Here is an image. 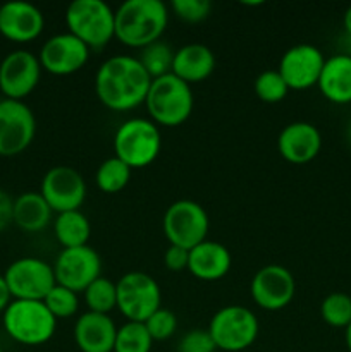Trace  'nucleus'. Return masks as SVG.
<instances>
[{
	"mask_svg": "<svg viewBox=\"0 0 351 352\" xmlns=\"http://www.w3.org/2000/svg\"><path fill=\"white\" fill-rule=\"evenodd\" d=\"M83 294L88 311L109 315L114 308H117V285L109 278L98 277L86 287Z\"/></svg>",
	"mask_w": 351,
	"mask_h": 352,
	"instance_id": "28",
	"label": "nucleus"
},
{
	"mask_svg": "<svg viewBox=\"0 0 351 352\" xmlns=\"http://www.w3.org/2000/svg\"><path fill=\"white\" fill-rule=\"evenodd\" d=\"M117 309L127 322L145 323L162 308L157 280L145 272H127L117 282Z\"/></svg>",
	"mask_w": 351,
	"mask_h": 352,
	"instance_id": "8",
	"label": "nucleus"
},
{
	"mask_svg": "<svg viewBox=\"0 0 351 352\" xmlns=\"http://www.w3.org/2000/svg\"><path fill=\"white\" fill-rule=\"evenodd\" d=\"M320 316L334 329H346L351 323V296L344 292H332L323 298L320 305Z\"/></svg>",
	"mask_w": 351,
	"mask_h": 352,
	"instance_id": "30",
	"label": "nucleus"
},
{
	"mask_svg": "<svg viewBox=\"0 0 351 352\" xmlns=\"http://www.w3.org/2000/svg\"><path fill=\"white\" fill-rule=\"evenodd\" d=\"M40 195L57 215L72 212L85 203L86 182L76 168L57 165L45 174Z\"/></svg>",
	"mask_w": 351,
	"mask_h": 352,
	"instance_id": "13",
	"label": "nucleus"
},
{
	"mask_svg": "<svg viewBox=\"0 0 351 352\" xmlns=\"http://www.w3.org/2000/svg\"><path fill=\"white\" fill-rule=\"evenodd\" d=\"M117 325L109 315L86 311L74 323V342L81 352H114Z\"/></svg>",
	"mask_w": 351,
	"mask_h": 352,
	"instance_id": "20",
	"label": "nucleus"
},
{
	"mask_svg": "<svg viewBox=\"0 0 351 352\" xmlns=\"http://www.w3.org/2000/svg\"><path fill=\"white\" fill-rule=\"evenodd\" d=\"M322 148L320 131L310 122H291L277 138V150L286 162L303 165L312 162Z\"/></svg>",
	"mask_w": 351,
	"mask_h": 352,
	"instance_id": "19",
	"label": "nucleus"
},
{
	"mask_svg": "<svg viewBox=\"0 0 351 352\" xmlns=\"http://www.w3.org/2000/svg\"><path fill=\"white\" fill-rule=\"evenodd\" d=\"M162 150L160 129L150 119L134 117L117 127L114 134V157L131 168H145L157 160Z\"/></svg>",
	"mask_w": 351,
	"mask_h": 352,
	"instance_id": "6",
	"label": "nucleus"
},
{
	"mask_svg": "<svg viewBox=\"0 0 351 352\" xmlns=\"http://www.w3.org/2000/svg\"><path fill=\"white\" fill-rule=\"evenodd\" d=\"M150 85V74L131 55L109 57L95 76L96 96L114 112H129L145 103Z\"/></svg>",
	"mask_w": 351,
	"mask_h": 352,
	"instance_id": "1",
	"label": "nucleus"
},
{
	"mask_svg": "<svg viewBox=\"0 0 351 352\" xmlns=\"http://www.w3.org/2000/svg\"><path fill=\"white\" fill-rule=\"evenodd\" d=\"M344 340H346L348 351L351 352V323L346 327V329H344Z\"/></svg>",
	"mask_w": 351,
	"mask_h": 352,
	"instance_id": "40",
	"label": "nucleus"
},
{
	"mask_svg": "<svg viewBox=\"0 0 351 352\" xmlns=\"http://www.w3.org/2000/svg\"><path fill=\"white\" fill-rule=\"evenodd\" d=\"M14 223V199L3 189H0V232Z\"/></svg>",
	"mask_w": 351,
	"mask_h": 352,
	"instance_id": "37",
	"label": "nucleus"
},
{
	"mask_svg": "<svg viewBox=\"0 0 351 352\" xmlns=\"http://www.w3.org/2000/svg\"><path fill=\"white\" fill-rule=\"evenodd\" d=\"M88 58L89 48L69 31L48 38L38 55L41 69L54 76L74 74L85 67Z\"/></svg>",
	"mask_w": 351,
	"mask_h": 352,
	"instance_id": "16",
	"label": "nucleus"
},
{
	"mask_svg": "<svg viewBox=\"0 0 351 352\" xmlns=\"http://www.w3.org/2000/svg\"><path fill=\"white\" fill-rule=\"evenodd\" d=\"M52 267L57 284L78 294L85 292L92 282L102 277V260L89 246L62 250Z\"/></svg>",
	"mask_w": 351,
	"mask_h": 352,
	"instance_id": "12",
	"label": "nucleus"
},
{
	"mask_svg": "<svg viewBox=\"0 0 351 352\" xmlns=\"http://www.w3.org/2000/svg\"><path fill=\"white\" fill-rule=\"evenodd\" d=\"M150 120L162 127H178L189 119L195 105L191 86L172 72L151 79L145 100Z\"/></svg>",
	"mask_w": 351,
	"mask_h": 352,
	"instance_id": "3",
	"label": "nucleus"
},
{
	"mask_svg": "<svg viewBox=\"0 0 351 352\" xmlns=\"http://www.w3.org/2000/svg\"><path fill=\"white\" fill-rule=\"evenodd\" d=\"M131 172H133V168L127 167L123 160H119L117 157H110L103 160L96 170V186L102 192L116 195L126 188L131 179Z\"/></svg>",
	"mask_w": 351,
	"mask_h": 352,
	"instance_id": "26",
	"label": "nucleus"
},
{
	"mask_svg": "<svg viewBox=\"0 0 351 352\" xmlns=\"http://www.w3.org/2000/svg\"><path fill=\"white\" fill-rule=\"evenodd\" d=\"M153 339L148 333L145 323L126 322L117 327L114 352H150Z\"/></svg>",
	"mask_w": 351,
	"mask_h": 352,
	"instance_id": "27",
	"label": "nucleus"
},
{
	"mask_svg": "<svg viewBox=\"0 0 351 352\" xmlns=\"http://www.w3.org/2000/svg\"><path fill=\"white\" fill-rule=\"evenodd\" d=\"M3 278L12 299L21 301H43L57 285L54 267L48 261L33 256L12 261L7 267Z\"/></svg>",
	"mask_w": 351,
	"mask_h": 352,
	"instance_id": "10",
	"label": "nucleus"
},
{
	"mask_svg": "<svg viewBox=\"0 0 351 352\" xmlns=\"http://www.w3.org/2000/svg\"><path fill=\"white\" fill-rule=\"evenodd\" d=\"M45 28V17L36 6L14 0L0 6V34L14 43L36 40Z\"/></svg>",
	"mask_w": 351,
	"mask_h": 352,
	"instance_id": "18",
	"label": "nucleus"
},
{
	"mask_svg": "<svg viewBox=\"0 0 351 352\" xmlns=\"http://www.w3.org/2000/svg\"><path fill=\"white\" fill-rule=\"evenodd\" d=\"M162 227L171 246L191 251L200 243L206 241L210 222L205 208L200 203L179 199L165 210Z\"/></svg>",
	"mask_w": 351,
	"mask_h": 352,
	"instance_id": "9",
	"label": "nucleus"
},
{
	"mask_svg": "<svg viewBox=\"0 0 351 352\" xmlns=\"http://www.w3.org/2000/svg\"><path fill=\"white\" fill-rule=\"evenodd\" d=\"M171 6L179 19L191 24L206 19L212 9V3L209 0H174Z\"/></svg>",
	"mask_w": 351,
	"mask_h": 352,
	"instance_id": "34",
	"label": "nucleus"
},
{
	"mask_svg": "<svg viewBox=\"0 0 351 352\" xmlns=\"http://www.w3.org/2000/svg\"><path fill=\"white\" fill-rule=\"evenodd\" d=\"M40 60L28 50H14L0 64V91L9 100L23 102L34 91L41 78Z\"/></svg>",
	"mask_w": 351,
	"mask_h": 352,
	"instance_id": "14",
	"label": "nucleus"
},
{
	"mask_svg": "<svg viewBox=\"0 0 351 352\" xmlns=\"http://www.w3.org/2000/svg\"><path fill=\"white\" fill-rule=\"evenodd\" d=\"M52 213L40 192L28 191L14 199V223L24 232H41L50 223Z\"/></svg>",
	"mask_w": 351,
	"mask_h": 352,
	"instance_id": "24",
	"label": "nucleus"
},
{
	"mask_svg": "<svg viewBox=\"0 0 351 352\" xmlns=\"http://www.w3.org/2000/svg\"><path fill=\"white\" fill-rule=\"evenodd\" d=\"M69 33L89 50H100L116 38V10L103 0H74L65 10Z\"/></svg>",
	"mask_w": 351,
	"mask_h": 352,
	"instance_id": "5",
	"label": "nucleus"
},
{
	"mask_svg": "<svg viewBox=\"0 0 351 352\" xmlns=\"http://www.w3.org/2000/svg\"><path fill=\"white\" fill-rule=\"evenodd\" d=\"M43 302L48 308V311L55 316V320L71 318V316H74L79 309L78 292L71 291V289L67 287H62V285L58 284L48 292L47 298L43 299Z\"/></svg>",
	"mask_w": 351,
	"mask_h": 352,
	"instance_id": "31",
	"label": "nucleus"
},
{
	"mask_svg": "<svg viewBox=\"0 0 351 352\" xmlns=\"http://www.w3.org/2000/svg\"><path fill=\"white\" fill-rule=\"evenodd\" d=\"M145 71L150 74L151 79L160 78V76L172 72V62H174V52L164 41H155L148 45L147 48L141 50V55L138 57Z\"/></svg>",
	"mask_w": 351,
	"mask_h": 352,
	"instance_id": "29",
	"label": "nucleus"
},
{
	"mask_svg": "<svg viewBox=\"0 0 351 352\" xmlns=\"http://www.w3.org/2000/svg\"><path fill=\"white\" fill-rule=\"evenodd\" d=\"M215 55L202 43H188L174 52L172 74L191 86V82L205 81L215 71Z\"/></svg>",
	"mask_w": 351,
	"mask_h": 352,
	"instance_id": "22",
	"label": "nucleus"
},
{
	"mask_svg": "<svg viewBox=\"0 0 351 352\" xmlns=\"http://www.w3.org/2000/svg\"><path fill=\"white\" fill-rule=\"evenodd\" d=\"M2 323L10 339L30 347L47 344L57 329V320L43 301L12 299L3 311Z\"/></svg>",
	"mask_w": 351,
	"mask_h": 352,
	"instance_id": "4",
	"label": "nucleus"
},
{
	"mask_svg": "<svg viewBox=\"0 0 351 352\" xmlns=\"http://www.w3.org/2000/svg\"><path fill=\"white\" fill-rule=\"evenodd\" d=\"M54 234L64 250L88 246L92 236V223L81 210L58 213L54 220Z\"/></svg>",
	"mask_w": 351,
	"mask_h": 352,
	"instance_id": "25",
	"label": "nucleus"
},
{
	"mask_svg": "<svg viewBox=\"0 0 351 352\" xmlns=\"http://www.w3.org/2000/svg\"><path fill=\"white\" fill-rule=\"evenodd\" d=\"M169 24V9L162 0H126L116 10V38L131 48H147L160 41Z\"/></svg>",
	"mask_w": 351,
	"mask_h": 352,
	"instance_id": "2",
	"label": "nucleus"
},
{
	"mask_svg": "<svg viewBox=\"0 0 351 352\" xmlns=\"http://www.w3.org/2000/svg\"><path fill=\"white\" fill-rule=\"evenodd\" d=\"M289 88L279 71H268L260 72L255 79V95L265 103H279L288 96Z\"/></svg>",
	"mask_w": 351,
	"mask_h": 352,
	"instance_id": "32",
	"label": "nucleus"
},
{
	"mask_svg": "<svg viewBox=\"0 0 351 352\" xmlns=\"http://www.w3.org/2000/svg\"><path fill=\"white\" fill-rule=\"evenodd\" d=\"M326 57L322 52L310 43H299L284 52L279 62V74L289 89H308L319 82Z\"/></svg>",
	"mask_w": 351,
	"mask_h": 352,
	"instance_id": "17",
	"label": "nucleus"
},
{
	"mask_svg": "<svg viewBox=\"0 0 351 352\" xmlns=\"http://www.w3.org/2000/svg\"><path fill=\"white\" fill-rule=\"evenodd\" d=\"M36 134V119L24 102L0 100V157H16L28 150Z\"/></svg>",
	"mask_w": 351,
	"mask_h": 352,
	"instance_id": "11",
	"label": "nucleus"
},
{
	"mask_svg": "<svg viewBox=\"0 0 351 352\" xmlns=\"http://www.w3.org/2000/svg\"><path fill=\"white\" fill-rule=\"evenodd\" d=\"M10 302H12V296L7 287L6 278H3V275H0V311H6Z\"/></svg>",
	"mask_w": 351,
	"mask_h": 352,
	"instance_id": "38",
	"label": "nucleus"
},
{
	"mask_svg": "<svg viewBox=\"0 0 351 352\" xmlns=\"http://www.w3.org/2000/svg\"><path fill=\"white\" fill-rule=\"evenodd\" d=\"M0 352H3V351H2V347H0Z\"/></svg>",
	"mask_w": 351,
	"mask_h": 352,
	"instance_id": "43",
	"label": "nucleus"
},
{
	"mask_svg": "<svg viewBox=\"0 0 351 352\" xmlns=\"http://www.w3.org/2000/svg\"><path fill=\"white\" fill-rule=\"evenodd\" d=\"M209 333L217 349L241 352L255 344L260 332V323L251 309L240 305L220 308L209 323Z\"/></svg>",
	"mask_w": 351,
	"mask_h": 352,
	"instance_id": "7",
	"label": "nucleus"
},
{
	"mask_svg": "<svg viewBox=\"0 0 351 352\" xmlns=\"http://www.w3.org/2000/svg\"><path fill=\"white\" fill-rule=\"evenodd\" d=\"M231 265H233L231 251L215 241H203L189 251L188 270L198 280H220L229 274Z\"/></svg>",
	"mask_w": 351,
	"mask_h": 352,
	"instance_id": "21",
	"label": "nucleus"
},
{
	"mask_svg": "<svg viewBox=\"0 0 351 352\" xmlns=\"http://www.w3.org/2000/svg\"><path fill=\"white\" fill-rule=\"evenodd\" d=\"M0 64H2V57H0Z\"/></svg>",
	"mask_w": 351,
	"mask_h": 352,
	"instance_id": "42",
	"label": "nucleus"
},
{
	"mask_svg": "<svg viewBox=\"0 0 351 352\" xmlns=\"http://www.w3.org/2000/svg\"><path fill=\"white\" fill-rule=\"evenodd\" d=\"M346 136H348V141H350V143H351V120H350V124H348V129H346Z\"/></svg>",
	"mask_w": 351,
	"mask_h": 352,
	"instance_id": "41",
	"label": "nucleus"
},
{
	"mask_svg": "<svg viewBox=\"0 0 351 352\" xmlns=\"http://www.w3.org/2000/svg\"><path fill=\"white\" fill-rule=\"evenodd\" d=\"M215 342L210 337L209 330L195 329L181 337L178 344V352H215Z\"/></svg>",
	"mask_w": 351,
	"mask_h": 352,
	"instance_id": "35",
	"label": "nucleus"
},
{
	"mask_svg": "<svg viewBox=\"0 0 351 352\" xmlns=\"http://www.w3.org/2000/svg\"><path fill=\"white\" fill-rule=\"evenodd\" d=\"M188 260L189 251L178 246H169V250L164 254V263L171 272H181L188 268Z\"/></svg>",
	"mask_w": 351,
	"mask_h": 352,
	"instance_id": "36",
	"label": "nucleus"
},
{
	"mask_svg": "<svg viewBox=\"0 0 351 352\" xmlns=\"http://www.w3.org/2000/svg\"><path fill=\"white\" fill-rule=\"evenodd\" d=\"M295 292V277L288 268L281 265H267L260 268L251 278V299L265 311L284 309L292 301Z\"/></svg>",
	"mask_w": 351,
	"mask_h": 352,
	"instance_id": "15",
	"label": "nucleus"
},
{
	"mask_svg": "<svg viewBox=\"0 0 351 352\" xmlns=\"http://www.w3.org/2000/svg\"><path fill=\"white\" fill-rule=\"evenodd\" d=\"M344 30H346V33L351 36V6L348 7V10L344 12Z\"/></svg>",
	"mask_w": 351,
	"mask_h": 352,
	"instance_id": "39",
	"label": "nucleus"
},
{
	"mask_svg": "<svg viewBox=\"0 0 351 352\" xmlns=\"http://www.w3.org/2000/svg\"><path fill=\"white\" fill-rule=\"evenodd\" d=\"M150 337L155 340H167L178 330V318H176L174 313L167 308H158L150 318L145 322Z\"/></svg>",
	"mask_w": 351,
	"mask_h": 352,
	"instance_id": "33",
	"label": "nucleus"
},
{
	"mask_svg": "<svg viewBox=\"0 0 351 352\" xmlns=\"http://www.w3.org/2000/svg\"><path fill=\"white\" fill-rule=\"evenodd\" d=\"M317 86L329 102L351 103V55L337 54L326 58Z\"/></svg>",
	"mask_w": 351,
	"mask_h": 352,
	"instance_id": "23",
	"label": "nucleus"
}]
</instances>
